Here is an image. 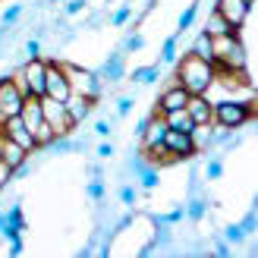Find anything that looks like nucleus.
Here are the masks:
<instances>
[{"instance_id":"cd10ccee","label":"nucleus","mask_w":258,"mask_h":258,"mask_svg":"<svg viewBox=\"0 0 258 258\" xmlns=\"http://www.w3.org/2000/svg\"><path fill=\"white\" fill-rule=\"evenodd\" d=\"M208 176H221V164H217V161L208 164Z\"/></svg>"},{"instance_id":"a878e982","label":"nucleus","mask_w":258,"mask_h":258,"mask_svg":"<svg viewBox=\"0 0 258 258\" xmlns=\"http://www.w3.org/2000/svg\"><path fill=\"white\" fill-rule=\"evenodd\" d=\"M120 199H123V202L129 205V202H133V199H136V192H133V189H129V186H126V189L120 192Z\"/></svg>"},{"instance_id":"2eb2a0df","label":"nucleus","mask_w":258,"mask_h":258,"mask_svg":"<svg viewBox=\"0 0 258 258\" xmlns=\"http://www.w3.org/2000/svg\"><path fill=\"white\" fill-rule=\"evenodd\" d=\"M164 136H167V123H164V117L161 113H154V117L145 123V129H142V145H158V142H164Z\"/></svg>"},{"instance_id":"a211bd4d","label":"nucleus","mask_w":258,"mask_h":258,"mask_svg":"<svg viewBox=\"0 0 258 258\" xmlns=\"http://www.w3.org/2000/svg\"><path fill=\"white\" fill-rule=\"evenodd\" d=\"M189 54H196V57H202V60H208L211 63V67H214V50H211V35H199L196 38V44H192V50H189Z\"/></svg>"},{"instance_id":"b1692460","label":"nucleus","mask_w":258,"mask_h":258,"mask_svg":"<svg viewBox=\"0 0 258 258\" xmlns=\"http://www.w3.org/2000/svg\"><path fill=\"white\" fill-rule=\"evenodd\" d=\"M173 54H176V41H167V47H164V60H173Z\"/></svg>"},{"instance_id":"f03ea898","label":"nucleus","mask_w":258,"mask_h":258,"mask_svg":"<svg viewBox=\"0 0 258 258\" xmlns=\"http://www.w3.org/2000/svg\"><path fill=\"white\" fill-rule=\"evenodd\" d=\"M252 117H255V101H221V104H214V123L227 129H236Z\"/></svg>"},{"instance_id":"c85d7f7f","label":"nucleus","mask_w":258,"mask_h":258,"mask_svg":"<svg viewBox=\"0 0 258 258\" xmlns=\"http://www.w3.org/2000/svg\"><path fill=\"white\" fill-rule=\"evenodd\" d=\"M129 107H133V101H129V98H123V101H120V113H126Z\"/></svg>"},{"instance_id":"0eeeda50","label":"nucleus","mask_w":258,"mask_h":258,"mask_svg":"<svg viewBox=\"0 0 258 258\" xmlns=\"http://www.w3.org/2000/svg\"><path fill=\"white\" fill-rule=\"evenodd\" d=\"M44 95L57 98V101H67L73 95L70 79H67V73H63V63H47V70H44Z\"/></svg>"},{"instance_id":"39448f33","label":"nucleus","mask_w":258,"mask_h":258,"mask_svg":"<svg viewBox=\"0 0 258 258\" xmlns=\"http://www.w3.org/2000/svg\"><path fill=\"white\" fill-rule=\"evenodd\" d=\"M22 101H25V92L19 88V82L13 79H0V120L7 117H16L22 110Z\"/></svg>"},{"instance_id":"6e6552de","label":"nucleus","mask_w":258,"mask_h":258,"mask_svg":"<svg viewBox=\"0 0 258 258\" xmlns=\"http://www.w3.org/2000/svg\"><path fill=\"white\" fill-rule=\"evenodd\" d=\"M0 133H4V139H13L16 142V145H22L25 151H35L38 145H35V136L29 133V129H25V123L19 120V113L16 117H7V120H0Z\"/></svg>"},{"instance_id":"423d86ee","label":"nucleus","mask_w":258,"mask_h":258,"mask_svg":"<svg viewBox=\"0 0 258 258\" xmlns=\"http://www.w3.org/2000/svg\"><path fill=\"white\" fill-rule=\"evenodd\" d=\"M63 73H67V79H70V88H73V95H85V98H98L101 92V85L98 79L88 70H79V67H73V63H63Z\"/></svg>"},{"instance_id":"ddd939ff","label":"nucleus","mask_w":258,"mask_h":258,"mask_svg":"<svg viewBox=\"0 0 258 258\" xmlns=\"http://www.w3.org/2000/svg\"><path fill=\"white\" fill-rule=\"evenodd\" d=\"M19 120L25 123V129H29V133H35V126L44 120V113H41V98H35V95H25V101H22V110H19Z\"/></svg>"},{"instance_id":"f8f14e48","label":"nucleus","mask_w":258,"mask_h":258,"mask_svg":"<svg viewBox=\"0 0 258 258\" xmlns=\"http://www.w3.org/2000/svg\"><path fill=\"white\" fill-rule=\"evenodd\" d=\"M186 101H189V92H186V88L179 85V82H173V85H170V88H167V92L161 95L158 110H154V113H161V117H164V113H170V110L186 107Z\"/></svg>"},{"instance_id":"1a4fd4ad","label":"nucleus","mask_w":258,"mask_h":258,"mask_svg":"<svg viewBox=\"0 0 258 258\" xmlns=\"http://www.w3.org/2000/svg\"><path fill=\"white\" fill-rule=\"evenodd\" d=\"M249 7H252V4H246V0H217L214 13H221V16L227 19L230 29L239 32L242 22H246V16H249Z\"/></svg>"},{"instance_id":"bb28decb","label":"nucleus","mask_w":258,"mask_h":258,"mask_svg":"<svg viewBox=\"0 0 258 258\" xmlns=\"http://www.w3.org/2000/svg\"><path fill=\"white\" fill-rule=\"evenodd\" d=\"M19 16V7H13V10H7V16H4V22H13V19H16Z\"/></svg>"},{"instance_id":"5701e85b","label":"nucleus","mask_w":258,"mask_h":258,"mask_svg":"<svg viewBox=\"0 0 258 258\" xmlns=\"http://www.w3.org/2000/svg\"><path fill=\"white\" fill-rule=\"evenodd\" d=\"M154 76H158V70H142V73H136V79H145V82H151Z\"/></svg>"},{"instance_id":"9b49d317","label":"nucleus","mask_w":258,"mask_h":258,"mask_svg":"<svg viewBox=\"0 0 258 258\" xmlns=\"http://www.w3.org/2000/svg\"><path fill=\"white\" fill-rule=\"evenodd\" d=\"M164 145L167 151L173 154V158H189V154H196V145H192V136L189 133H179V129H167V136H164Z\"/></svg>"},{"instance_id":"412c9836","label":"nucleus","mask_w":258,"mask_h":258,"mask_svg":"<svg viewBox=\"0 0 258 258\" xmlns=\"http://www.w3.org/2000/svg\"><path fill=\"white\" fill-rule=\"evenodd\" d=\"M192 19H196V7H189V10L183 13V16H179V29H189Z\"/></svg>"},{"instance_id":"aec40b11","label":"nucleus","mask_w":258,"mask_h":258,"mask_svg":"<svg viewBox=\"0 0 258 258\" xmlns=\"http://www.w3.org/2000/svg\"><path fill=\"white\" fill-rule=\"evenodd\" d=\"M32 136H35V145H38V148H41V145H50V142H57V133H54V126H50L47 120L38 123Z\"/></svg>"},{"instance_id":"4be33fe9","label":"nucleus","mask_w":258,"mask_h":258,"mask_svg":"<svg viewBox=\"0 0 258 258\" xmlns=\"http://www.w3.org/2000/svg\"><path fill=\"white\" fill-rule=\"evenodd\" d=\"M10 173H13V170H10V167H7V161L0 158V186H4L7 179H10Z\"/></svg>"},{"instance_id":"4468645a","label":"nucleus","mask_w":258,"mask_h":258,"mask_svg":"<svg viewBox=\"0 0 258 258\" xmlns=\"http://www.w3.org/2000/svg\"><path fill=\"white\" fill-rule=\"evenodd\" d=\"M0 158L7 161L10 170H19V167L25 164V158H29V151H25L22 145H16L13 139H0Z\"/></svg>"},{"instance_id":"7ed1b4c3","label":"nucleus","mask_w":258,"mask_h":258,"mask_svg":"<svg viewBox=\"0 0 258 258\" xmlns=\"http://www.w3.org/2000/svg\"><path fill=\"white\" fill-rule=\"evenodd\" d=\"M41 113H44V120L54 126L57 139H60V136H70L73 129H76V123H73V117H70V110H67V101H57V98L41 95Z\"/></svg>"},{"instance_id":"dca6fc26","label":"nucleus","mask_w":258,"mask_h":258,"mask_svg":"<svg viewBox=\"0 0 258 258\" xmlns=\"http://www.w3.org/2000/svg\"><path fill=\"white\" fill-rule=\"evenodd\" d=\"M92 104H95V101H92V98H85V95H70V98H67V110H70L73 123L85 120V117H88V110H92Z\"/></svg>"},{"instance_id":"393cba45","label":"nucleus","mask_w":258,"mask_h":258,"mask_svg":"<svg viewBox=\"0 0 258 258\" xmlns=\"http://www.w3.org/2000/svg\"><path fill=\"white\" fill-rule=\"evenodd\" d=\"M142 179H145V186H154V183H158V176H154V170H145V173H142Z\"/></svg>"},{"instance_id":"6ab92c4d","label":"nucleus","mask_w":258,"mask_h":258,"mask_svg":"<svg viewBox=\"0 0 258 258\" xmlns=\"http://www.w3.org/2000/svg\"><path fill=\"white\" fill-rule=\"evenodd\" d=\"M233 29L227 25V19L221 16V13H211L208 16V22H205V35H211V38H217V35H230Z\"/></svg>"},{"instance_id":"f3484780","label":"nucleus","mask_w":258,"mask_h":258,"mask_svg":"<svg viewBox=\"0 0 258 258\" xmlns=\"http://www.w3.org/2000/svg\"><path fill=\"white\" fill-rule=\"evenodd\" d=\"M164 123H167V129H179V133H192V123L189 120V113H186V107H179V110H170V113H164Z\"/></svg>"},{"instance_id":"9d476101","label":"nucleus","mask_w":258,"mask_h":258,"mask_svg":"<svg viewBox=\"0 0 258 258\" xmlns=\"http://www.w3.org/2000/svg\"><path fill=\"white\" fill-rule=\"evenodd\" d=\"M186 113H189V120L196 126H211L214 123V104L208 101V95H189Z\"/></svg>"},{"instance_id":"f257e3e1","label":"nucleus","mask_w":258,"mask_h":258,"mask_svg":"<svg viewBox=\"0 0 258 258\" xmlns=\"http://www.w3.org/2000/svg\"><path fill=\"white\" fill-rule=\"evenodd\" d=\"M176 82L183 85L189 95H208V88L214 85V67L208 60L196 57V54H186L176 67Z\"/></svg>"},{"instance_id":"20e7f679","label":"nucleus","mask_w":258,"mask_h":258,"mask_svg":"<svg viewBox=\"0 0 258 258\" xmlns=\"http://www.w3.org/2000/svg\"><path fill=\"white\" fill-rule=\"evenodd\" d=\"M44 70H47V60H38V57H32L25 67L13 76V79L19 82V88L25 95H35V98H41L44 95Z\"/></svg>"}]
</instances>
